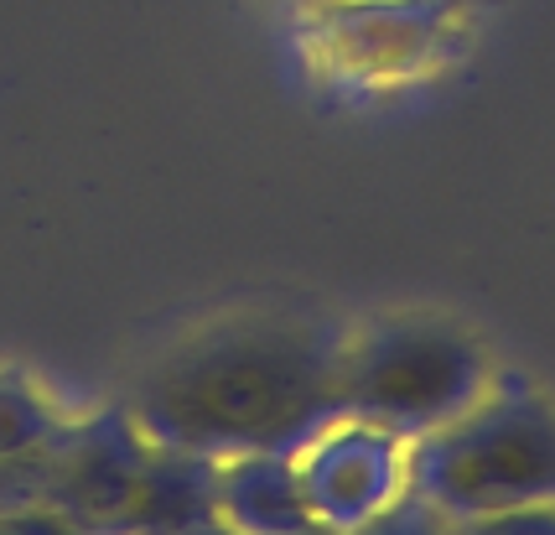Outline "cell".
Segmentation results:
<instances>
[{
    "instance_id": "cell-6",
    "label": "cell",
    "mask_w": 555,
    "mask_h": 535,
    "mask_svg": "<svg viewBox=\"0 0 555 535\" xmlns=\"http://www.w3.org/2000/svg\"><path fill=\"white\" fill-rule=\"evenodd\" d=\"M145 447L151 437L125 406L99 416H68V426L48 447L42 505H52L73 531H115L145 462Z\"/></svg>"
},
{
    "instance_id": "cell-3",
    "label": "cell",
    "mask_w": 555,
    "mask_h": 535,
    "mask_svg": "<svg viewBox=\"0 0 555 535\" xmlns=\"http://www.w3.org/2000/svg\"><path fill=\"white\" fill-rule=\"evenodd\" d=\"M493 374L488 348L457 317L426 307L379 313L343 328L338 416H359L415 442L467 411Z\"/></svg>"
},
{
    "instance_id": "cell-8",
    "label": "cell",
    "mask_w": 555,
    "mask_h": 535,
    "mask_svg": "<svg viewBox=\"0 0 555 535\" xmlns=\"http://www.w3.org/2000/svg\"><path fill=\"white\" fill-rule=\"evenodd\" d=\"M214 499L223 531H317L301 499L296 453H234L218 458Z\"/></svg>"
},
{
    "instance_id": "cell-10",
    "label": "cell",
    "mask_w": 555,
    "mask_h": 535,
    "mask_svg": "<svg viewBox=\"0 0 555 535\" xmlns=\"http://www.w3.org/2000/svg\"><path fill=\"white\" fill-rule=\"evenodd\" d=\"M286 5H296V11H317V5H333V0H286Z\"/></svg>"
},
{
    "instance_id": "cell-1",
    "label": "cell",
    "mask_w": 555,
    "mask_h": 535,
    "mask_svg": "<svg viewBox=\"0 0 555 535\" xmlns=\"http://www.w3.org/2000/svg\"><path fill=\"white\" fill-rule=\"evenodd\" d=\"M343 322L234 307L188 328L145 369L125 411L151 442L203 458L296 453L338 416Z\"/></svg>"
},
{
    "instance_id": "cell-5",
    "label": "cell",
    "mask_w": 555,
    "mask_h": 535,
    "mask_svg": "<svg viewBox=\"0 0 555 535\" xmlns=\"http://www.w3.org/2000/svg\"><path fill=\"white\" fill-rule=\"evenodd\" d=\"M296 479L317 531H369L405 494L411 442L359 416H333L296 447Z\"/></svg>"
},
{
    "instance_id": "cell-2",
    "label": "cell",
    "mask_w": 555,
    "mask_h": 535,
    "mask_svg": "<svg viewBox=\"0 0 555 535\" xmlns=\"http://www.w3.org/2000/svg\"><path fill=\"white\" fill-rule=\"evenodd\" d=\"M405 488L447 525H551L555 400L499 369L467 411L411 442Z\"/></svg>"
},
{
    "instance_id": "cell-4",
    "label": "cell",
    "mask_w": 555,
    "mask_h": 535,
    "mask_svg": "<svg viewBox=\"0 0 555 535\" xmlns=\"http://www.w3.org/2000/svg\"><path fill=\"white\" fill-rule=\"evenodd\" d=\"M467 0H333L301 11V52L327 84L400 89L457 52Z\"/></svg>"
},
{
    "instance_id": "cell-9",
    "label": "cell",
    "mask_w": 555,
    "mask_h": 535,
    "mask_svg": "<svg viewBox=\"0 0 555 535\" xmlns=\"http://www.w3.org/2000/svg\"><path fill=\"white\" fill-rule=\"evenodd\" d=\"M63 426L68 411L52 400L42 380H31L16 365H0V458L48 453Z\"/></svg>"
},
{
    "instance_id": "cell-7",
    "label": "cell",
    "mask_w": 555,
    "mask_h": 535,
    "mask_svg": "<svg viewBox=\"0 0 555 535\" xmlns=\"http://www.w3.org/2000/svg\"><path fill=\"white\" fill-rule=\"evenodd\" d=\"M214 458L151 442L115 531H223L214 499Z\"/></svg>"
}]
</instances>
